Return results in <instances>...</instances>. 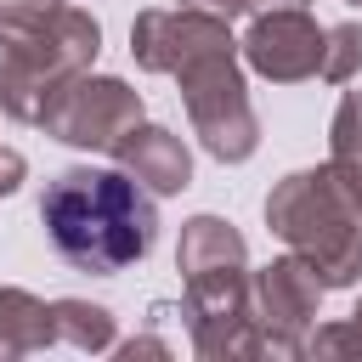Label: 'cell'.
<instances>
[{
  "label": "cell",
  "mask_w": 362,
  "mask_h": 362,
  "mask_svg": "<svg viewBox=\"0 0 362 362\" xmlns=\"http://www.w3.org/2000/svg\"><path fill=\"white\" fill-rule=\"evenodd\" d=\"M40 221L51 249L90 277H113L136 266L158 238L153 192L124 170H90V164H74L45 187Z\"/></svg>",
  "instance_id": "cell-1"
},
{
  "label": "cell",
  "mask_w": 362,
  "mask_h": 362,
  "mask_svg": "<svg viewBox=\"0 0 362 362\" xmlns=\"http://www.w3.org/2000/svg\"><path fill=\"white\" fill-rule=\"evenodd\" d=\"M96 51L102 23L68 0L0 11V113L17 124H45L57 96L90 74Z\"/></svg>",
  "instance_id": "cell-2"
},
{
  "label": "cell",
  "mask_w": 362,
  "mask_h": 362,
  "mask_svg": "<svg viewBox=\"0 0 362 362\" xmlns=\"http://www.w3.org/2000/svg\"><path fill=\"white\" fill-rule=\"evenodd\" d=\"M266 226L322 277V288H351L362 277V187L334 164L283 175L266 198Z\"/></svg>",
  "instance_id": "cell-3"
},
{
  "label": "cell",
  "mask_w": 362,
  "mask_h": 362,
  "mask_svg": "<svg viewBox=\"0 0 362 362\" xmlns=\"http://www.w3.org/2000/svg\"><path fill=\"white\" fill-rule=\"evenodd\" d=\"M170 79L181 85V107H187L192 136L204 141L209 158L243 164L260 147V119H255L243 68H238V45L232 51H204V57L181 62Z\"/></svg>",
  "instance_id": "cell-4"
},
{
  "label": "cell",
  "mask_w": 362,
  "mask_h": 362,
  "mask_svg": "<svg viewBox=\"0 0 362 362\" xmlns=\"http://www.w3.org/2000/svg\"><path fill=\"white\" fill-rule=\"evenodd\" d=\"M181 317H187L192 351L209 356V362H255V356H266V334H260L255 300H249V266L192 272Z\"/></svg>",
  "instance_id": "cell-5"
},
{
  "label": "cell",
  "mask_w": 362,
  "mask_h": 362,
  "mask_svg": "<svg viewBox=\"0 0 362 362\" xmlns=\"http://www.w3.org/2000/svg\"><path fill=\"white\" fill-rule=\"evenodd\" d=\"M130 124H141V90L124 85V79H113V74H79L57 96V107L45 113L40 130L57 136V141H68V147L113 153Z\"/></svg>",
  "instance_id": "cell-6"
},
{
  "label": "cell",
  "mask_w": 362,
  "mask_h": 362,
  "mask_svg": "<svg viewBox=\"0 0 362 362\" xmlns=\"http://www.w3.org/2000/svg\"><path fill=\"white\" fill-rule=\"evenodd\" d=\"M322 277L288 249L277 255L272 266L249 272V300H255V322L266 334V351L272 356H305V334L317 322V305H322Z\"/></svg>",
  "instance_id": "cell-7"
},
{
  "label": "cell",
  "mask_w": 362,
  "mask_h": 362,
  "mask_svg": "<svg viewBox=\"0 0 362 362\" xmlns=\"http://www.w3.org/2000/svg\"><path fill=\"white\" fill-rule=\"evenodd\" d=\"M243 62L272 79V85H300L322 68V23L305 6H277V11H249L243 34Z\"/></svg>",
  "instance_id": "cell-8"
},
{
  "label": "cell",
  "mask_w": 362,
  "mask_h": 362,
  "mask_svg": "<svg viewBox=\"0 0 362 362\" xmlns=\"http://www.w3.org/2000/svg\"><path fill=\"white\" fill-rule=\"evenodd\" d=\"M232 28L226 17L215 11H198V6H153V11H136L130 23V57L147 68V74H175L181 62L204 57V51H232Z\"/></svg>",
  "instance_id": "cell-9"
},
{
  "label": "cell",
  "mask_w": 362,
  "mask_h": 362,
  "mask_svg": "<svg viewBox=\"0 0 362 362\" xmlns=\"http://www.w3.org/2000/svg\"><path fill=\"white\" fill-rule=\"evenodd\" d=\"M113 158H119V170L136 175L153 198H170V192H181V187L192 181V153H187V141H181L175 130H164V124H130V130L119 136Z\"/></svg>",
  "instance_id": "cell-10"
},
{
  "label": "cell",
  "mask_w": 362,
  "mask_h": 362,
  "mask_svg": "<svg viewBox=\"0 0 362 362\" xmlns=\"http://www.w3.org/2000/svg\"><path fill=\"white\" fill-rule=\"evenodd\" d=\"M175 266H181V277H192V272H221V266H249V249H243V238H238L232 221H221V215H192V221L181 226Z\"/></svg>",
  "instance_id": "cell-11"
},
{
  "label": "cell",
  "mask_w": 362,
  "mask_h": 362,
  "mask_svg": "<svg viewBox=\"0 0 362 362\" xmlns=\"http://www.w3.org/2000/svg\"><path fill=\"white\" fill-rule=\"evenodd\" d=\"M0 345L11 356L57 345V311L28 288H0Z\"/></svg>",
  "instance_id": "cell-12"
},
{
  "label": "cell",
  "mask_w": 362,
  "mask_h": 362,
  "mask_svg": "<svg viewBox=\"0 0 362 362\" xmlns=\"http://www.w3.org/2000/svg\"><path fill=\"white\" fill-rule=\"evenodd\" d=\"M57 311V339L74 351H107L113 345V311L90 300H51Z\"/></svg>",
  "instance_id": "cell-13"
},
{
  "label": "cell",
  "mask_w": 362,
  "mask_h": 362,
  "mask_svg": "<svg viewBox=\"0 0 362 362\" xmlns=\"http://www.w3.org/2000/svg\"><path fill=\"white\" fill-rule=\"evenodd\" d=\"M328 164L362 187V90H345L339 107H334V124H328Z\"/></svg>",
  "instance_id": "cell-14"
},
{
  "label": "cell",
  "mask_w": 362,
  "mask_h": 362,
  "mask_svg": "<svg viewBox=\"0 0 362 362\" xmlns=\"http://www.w3.org/2000/svg\"><path fill=\"white\" fill-rule=\"evenodd\" d=\"M356 68H362V23L322 28V68H317V79H328V85H345Z\"/></svg>",
  "instance_id": "cell-15"
},
{
  "label": "cell",
  "mask_w": 362,
  "mask_h": 362,
  "mask_svg": "<svg viewBox=\"0 0 362 362\" xmlns=\"http://www.w3.org/2000/svg\"><path fill=\"white\" fill-rule=\"evenodd\" d=\"M305 356H362V334H356V322H328V328L305 334Z\"/></svg>",
  "instance_id": "cell-16"
},
{
  "label": "cell",
  "mask_w": 362,
  "mask_h": 362,
  "mask_svg": "<svg viewBox=\"0 0 362 362\" xmlns=\"http://www.w3.org/2000/svg\"><path fill=\"white\" fill-rule=\"evenodd\" d=\"M23 175H28L23 153H17V147H0V198H11V192L23 187Z\"/></svg>",
  "instance_id": "cell-17"
},
{
  "label": "cell",
  "mask_w": 362,
  "mask_h": 362,
  "mask_svg": "<svg viewBox=\"0 0 362 362\" xmlns=\"http://www.w3.org/2000/svg\"><path fill=\"white\" fill-rule=\"evenodd\" d=\"M181 6H198V11H215V17H226V23L249 11V0H181Z\"/></svg>",
  "instance_id": "cell-18"
},
{
  "label": "cell",
  "mask_w": 362,
  "mask_h": 362,
  "mask_svg": "<svg viewBox=\"0 0 362 362\" xmlns=\"http://www.w3.org/2000/svg\"><path fill=\"white\" fill-rule=\"evenodd\" d=\"M119 356H124V362H136V356H170V351H164L158 339H130V345H119Z\"/></svg>",
  "instance_id": "cell-19"
},
{
  "label": "cell",
  "mask_w": 362,
  "mask_h": 362,
  "mask_svg": "<svg viewBox=\"0 0 362 362\" xmlns=\"http://www.w3.org/2000/svg\"><path fill=\"white\" fill-rule=\"evenodd\" d=\"M277 6H305V0H249V11H277ZM243 11V17H249Z\"/></svg>",
  "instance_id": "cell-20"
},
{
  "label": "cell",
  "mask_w": 362,
  "mask_h": 362,
  "mask_svg": "<svg viewBox=\"0 0 362 362\" xmlns=\"http://www.w3.org/2000/svg\"><path fill=\"white\" fill-rule=\"evenodd\" d=\"M17 6H62V0H0V11H17Z\"/></svg>",
  "instance_id": "cell-21"
},
{
  "label": "cell",
  "mask_w": 362,
  "mask_h": 362,
  "mask_svg": "<svg viewBox=\"0 0 362 362\" xmlns=\"http://www.w3.org/2000/svg\"><path fill=\"white\" fill-rule=\"evenodd\" d=\"M351 322H356V334H362V305H356V311H351Z\"/></svg>",
  "instance_id": "cell-22"
},
{
  "label": "cell",
  "mask_w": 362,
  "mask_h": 362,
  "mask_svg": "<svg viewBox=\"0 0 362 362\" xmlns=\"http://www.w3.org/2000/svg\"><path fill=\"white\" fill-rule=\"evenodd\" d=\"M351 6H362V0H351Z\"/></svg>",
  "instance_id": "cell-23"
}]
</instances>
